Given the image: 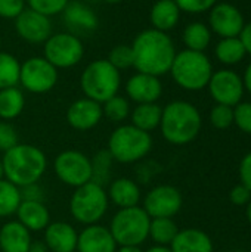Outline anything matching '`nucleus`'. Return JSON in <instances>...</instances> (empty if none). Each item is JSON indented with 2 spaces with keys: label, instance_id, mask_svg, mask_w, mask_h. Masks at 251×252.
I'll return each mask as SVG.
<instances>
[{
  "label": "nucleus",
  "instance_id": "f257e3e1",
  "mask_svg": "<svg viewBox=\"0 0 251 252\" xmlns=\"http://www.w3.org/2000/svg\"><path fill=\"white\" fill-rule=\"evenodd\" d=\"M133 66L138 72L149 75H164L170 72L176 49L167 32L149 28L139 32L132 44Z\"/></svg>",
  "mask_w": 251,
  "mask_h": 252
},
{
  "label": "nucleus",
  "instance_id": "f03ea898",
  "mask_svg": "<svg viewBox=\"0 0 251 252\" xmlns=\"http://www.w3.org/2000/svg\"><path fill=\"white\" fill-rule=\"evenodd\" d=\"M4 179L18 188H27L36 185L46 171L47 159L43 151L33 145L18 143L3 158Z\"/></svg>",
  "mask_w": 251,
  "mask_h": 252
},
{
  "label": "nucleus",
  "instance_id": "7ed1b4c3",
  "mask_svg": "<svg viewBox=\"0 0 251 252\" xmlns=\"http://www.w3.org/2000/svg\"><path fill=\"white\" fill-rule=\"evenodd\" d=\"M203 126L200 111L186 100H173L163 108L160 130L172 145H188L197 139Z\"/></svg>",
  "mask_w": 251,
  "mask_h": 252
},
{
  "label": "nucleus",
  "instance_id": "20e7f679",
  "mask_svg": "<svg viewBox=\"0 0 251 252\" xmlns=\"http://www.w3.org/2000/svg\"><path fill=\"white\" fill-rule=\"evenodd\" d=\"M170 74L178 86L189 92H197L209 86L213 75V65L204 52L186 49L176 53Z\"/></svg>",
  "mask_w": 251,
  "mask_h": 252
},
{
  "label": "nucleus",
  "instance_id": "39448f33",
  "mask_svg": "<svg viewBox=\"0 0 251 252\" xmlns=\"http://www.w3.org/2000/svg\"><path fill=\"white\" fill-rule=\"evenodd\" d=\"M120 84V71L115 69L108 62V59H98L90 62L80 77V87L86 97L101 105L118 93Z\"/></svg>",
  "mask_w": 251,
  "mask_h": 252
},
{
  "label": "nucleus",
  "instance_id": "423d86ee",
  "mask_svg": "<svg viewBox=\"0 0 251 252\" xmlns=\"http://www.w3.org/2000/svg\"><path fill=\"white\" fill-rule=\"evenodd\" d=\"M152 149V137L149 133L132 126H120L108 140V154L121 164H132L145 158Z\"/></svg>",
  "mask_w": 251,
  "mask_h": 252
},
{
  "label": "nucleus",
  "instance_id": "0eeeda50",
  "mask_svg": "<svg viewBox=\"0 0 251 252\" xmlns=\"http://www.w3.org/2000/svg\"><path fill=\"white\" fill-rule=\"evenodd\" d=\"M108 210V193L102 185L89 182L75 188L70 199V213L72 219L84 226L98 224Z\"/></svg>",
  "mask_w": 251,
  "mask_h": 252
},
{
  "label": "nucleus",
  "instance_id": "6e6552de",
  "mask_svg": "<svg viewBox=\"0 0 251 252\" xmlns=\"http://www.w3.org/2000/svg\"><path fill=\"white\" fill-rule=\"evenodd\" d=\"M151 217L142 207L120 210L111 220L109 232L120 247H139L148 239Z\"/></svg>",
  "mask_w": 251,
  "mask_h": 252
},
{
  "label": "nucleus",
  "instance_id": "1a4fd4ad",
  "mask_svg": "<svg viewBox=\"0 0 251 252\" xmlns=\"http://www.w3.org/2000/svg\"><path fill=\"white\" fill-rule=\"evenodd\" d=\"M56 177L67 186L80 188L93 180V164L80 151H64L53 161Z\"/></svg>",
  "mask_w": 251,
  "mask_h": 252
},
{
  "label": "nucleus",
  "instance_id": "9d476101",
  "mask_svg": "<svg viewBox=\"0 0 251 252\" xmlns=\"http://www.w3.org/2000/svg\"><path fill=\"white\" fill-rule=\"evenodd\" d=\"M84 55L81 40L70 32L52 34L44 41V59L49 61L56 69L70 68L77 65Z\"/></svg>",
  "mask_w": 251,
  "mask_h": 252
},
{
  "label": "nucleus",
  "instance_id": "9b49d317",
  "mask_svg": "<svg viewBox=\"0 0 251 252\" xmlns=\"http://www.w3.org/2000/svg\"><path fill=\"white\" fill-rule=\"evenodd\" d=\"M58 69L44 58H30L21 65L19 83L31 93H46L55 87Z\"/></svg>",
  "mask_w": 251,
  "mask_h": 252
},
{
  "label": "nucleus",
  "instance_id": "f8f14e48",
  "mask_svg": "<svg viewBox=\"0 0 251 252\" xmlns=\"http://www.w3.org/2000/svg\"><path fill=\"white\" fill-rule=\"evenodd\" d=\"M182 193L170 185L151 189L143 199V210L151 219H172L182 208Z\"/></svg>",
  "mask_w": 251,
  "mask_h": 252
},
{
  "label": "nucleus",
  "instance_id": "ddd939ff",
  "mask_svg": "<svg viewBox=\"0 0 251 252\" xmlns=\"http://www.w3.org/2000/svg\"><path fill=\"white\" fill-rule=\"evenodd\" d=\"M207 87L216 103L232 108L241 102L244 94L243 78L232 69H220L213 72Z\"/></svg>",
  "mask_w": 251,
  "mask_h": 252
},
{
  "label": "nucleus",
  "instance_id": "4468645a",
  "mask_svg": "<svg viewBox=\"0 0 251 252\" xmlns=\"http://www.w3.org/2000/svg\"><path fill=\"white\" fill-rule=\"evenodd\" d=\"M210 30L220 38L240 37L246 21L241 10L231 3H216L210 9Z\"/></svg>",
  "mask_w": 251,
  "mask_h": 252
},
{
  "label": "nucleus",
  "instance_id": "2eb2a0df",
  "mask_svg": "<svg viewBox=\"0 0 251 252\" xmlns=\"http://www.w3.org/2000/svg\"><path fill=\"white\" fill-rule=\"evenodd\" d=\"M15 28L18 35L28 43H44L52 32L49 18L33 9H24L15 18Z\"/></svg>",
  "mask_w": 251,
  "mask_h": 252
},
{
  "label": "nucleus",
  "instance_id": "dca6fc26",
  "mask_svg": "<svg viewBox=\"0 0 251 252\" xmlns=\"http://www.w3.org/2000/svg\"><path fill=\"white\" fill-rule=\"evenodd\" d=\"M102 117V105L89 97H83L72 102L67 111L68 124L80 131H86L96 127L101 123Z\"/></svg>",
  "mask_w": 251,
  "mask_h": 252
},
{
  "label": "nucleus",
  "instance_id": "f3484780",
  "mask_svg": "<svg viewBox=\"0 0 251 252\" xmlns=\"http://www.w3.org/2000/svg\"><path fill=\"white\" fill-rule=\"evenodd\" d=\"M127 96L139 103H155L163 93V84L158 77L138 72L132 75L126 83Z\"/></svg>",
  "mask_w": 251,
  "mask_h": 252
},
{
  "label": "nucleus",
  "instance_id": "a211bd4d",
  "mask_svg": "<svg viewBox=\"0 0 251 252\" xmlns=\"http://www.w3.org/2000/svg\"><path fill=\"white\" fill-rule=\"evenodd\" d=\"M117 242L109 229L101 224H90L78 233L77 252H117Z\"/></svg>",
  "mask_w": 251,
  "mask_h": 252
},
{
  "label": "nucleus",
  "instance_id": "6ab92c4d",
  "mask_svg": "<svg viewBox=\"0 0 251 252\" xmlns=\"http://www.w3.org/2000/svg\"><path fill=\"white\" fill-rule=\"evenodd\" d=\"M78 233L64 221L50 223L44 229V245L52 252H72L77 250Z\"/></svg>",
  "mask_w": 251,
  "mask_h": 252
},
{
  "label": "nucleus",
  "instance_id": "aec40b11",
  "mask_svg": "<svg viewBox=\"0 0 251 252\" xmlns=\"http://www.w3.org/2000/svg\"><path fill=\"white\" fill-rule=\"evenodd\" d=\"M18 221L30 232L44 230L50 224V214L43 201L22 199L16 213Z\"/></svg>",
  "mask_w": 251,
  "mask_h": 252
},
{
  "label": "nucleus",
  "instance_id": "412c9836",
  "mask_svg": "<svg viewBox=\"0 0 251 252\" xmlns=\"http://www.w3.org/2000/svg\"><path fill=\"white\" fill-rule=\"evenodd\" d=\"M31 233L18 220L7 221L0 229L1 252H28L31 248Z\"/></svg>",
  "mask_w": 251,
  "mask_h": 252
},
{
  "label": "nucleus",
  "instance_id": "4be33fe9",
  "mask_svg": "<svg viewBox=\"0 0 251 252\" xmlns=\"http://www.w3.org/2000/svg\"><path fill=\"white\" fill-rule=\"evenodd\" d=\"M212 238L200 229L179 230L173 242L170 244L172 252H213Z\"/></svg>",
  "mask_w": 251,
  "mask_h": 252
},
{
  "label": "nucleus",
  "instance_id": "5701e85b",
  "mask_svg": "<svg viewBox=\"0 0 251 252\" xmlns=\"http://www.w3.org/2000/svg\"><path fill=\"white\" fill-rule=\"evenodd\" d=\"M108 199L120 210L138 207L141 202V189L133 180L121 177L111 183L108 190Z\"/></svg>",
  "mask_w": 251,
  "mask_h": 252
},
{
  "label": "nucleus",
  "instance_id": "b1692460",
  "mask_svg": "<svg viewBox=\"0 0 251 252\" xmlns=\"http://www.w3.org/2000/svg\"><path fill=\"white\" fill-rule=\"evenodd\" d=\"M180 18V9L175 0H158L154 3L149 19L154 30L167 32L173 30Z\"/></svg>",
  "mask_w": 251,
  "mask_h": 252
},
{
  "label": "nucleus",
  "instance_id": "393cba45",
  "mask_svg": "<svg viewBox=\"0 0 251 252\" xmlns=\"http://www.w3.org/2000/svg\"><path fill=\"white\" fill-rule=\"evenodd\" d=\"M64 13L67 24L75 30L92 31L98 27V16L95 12L80 1H68Z\"/></svg>",
  "mask_w": 251,
  "mask_h": 252
},
{
  "label": "nucleus",
  "instance_id": "a878e982",
  "mask_svg": "<svg viewBox=\"0 0 251 252\" xmlns=\"http://www.w3.org/2000/svg\"><path fill=\"white\" fill-rule=\"evenodd\" d=\"M163 108L155 103H139L132 111V126L149 133L160 127Z\"/></svg>",
  "mask_w": 251,
  "mask_h": 252
},
{
  "label": "nucleus",
  "instance_id": "bb28decb",
  "mask_svg": "<svg viewBox=\"0 0 251 252\" xmlns=\"http://www.w3.org/2000/svg\"><path fill=\"white\" fill-rule=\"evenodd\" d=\"M25 106L24 93L15 86L0 90V118L4 121L15 120Z\"/></svg>",
  "mask_w": 251,
  "mask_h": 252
},
{
  "label": "nucleus",
  "instance_id": "cd10ccee",
  "mask_svg": "<svg viewBox=\"0 0 251 252\" xmlns=\"http://www.w3.org/2000/svg\"><path fill=\"white\" fill-rule=\"evenodd\" d=\"M215 55L219 62L225 65H235L241 62L247 53L240 37H229V38H222L216 44Z\"/></svg>",
  "mask_w": 251,
  "mask_h": 252
},
{
  "label": "nucleus",
  "instance_id": "c85d7f7f",
  "mask_svg": "<svg viewBox=\"0 0 251 252\" xmlns=\"http://www.w3.org/2000/svg\"><path fill=\"white\" fill-rule=\"evenodd\" d=\"M212 41V30L203 22H192L183 31V43L186 49L204 52Z\"/></svg>",
  "mask_w": 251,
  "mask_h": 252
},
{
  "label": "nucleus",
  "instance_id": "c756f323",
  "mask_svg": "<svg viewBox=\"0 0 251 252\" xmlns=\"http://www.w3.org/2000/svg\"><path fill=\"white\" fill-rule=\"evenodd\" d=\"M179 229L173 219H151L148 238H151L155 245L169 247L176 238Z\"/></svg>",
  "mask_w": 251,
  "mask_h": 252
},
{
  "label": "nucleus",
  "instance_id": "7c9ffc66",
  "mask_svg": "<svg viewBox=\"0 0 251 252\" xmlns=\"http://www.w3.org/2000/svg\"><path fill=\"white\" fill-rule=\"evenodd\" d=\"M21 201H22V193L19 188L12 185L6 179H1L0 180V219L15 214Z\"/></svg>",
  "mask_w": 251,
  "mask_h": 252
},
{
  "label": "nucleus",
  "instance_id": "2f4dec72",
  "mask_svg": "<svg viewBox=\"0 0 251 252\" xmlns=\"http://www.w3.org/2000/svg\"><path fill=\"white\" fill-rule=\"evenodd\" d=\"M21 63L18 59L6 52H0V90L15 87L19 83Z\"/></svg>",
  "mask_w": 251,
  "mask_h": 252
},
{
  "label": "nucleus",
  "instance_id": "473e14b6",
  "mask_svg": "<svg viewBox=\"0 0 251 252\" xmlns=\"http://www.w3.org/2000/svg\"><path fill=\"white\" fill-rule=\"evenodd\" d=\"M102 112L108 120L114 123H121L130 115V103L126 97L115 94L102 103Z\"/></svg>",
  "mask_w": 251,
  "mask_h": 252
},
{
  "label": "nucleus",
  "instance_id": "72a5a7b5",
  "mask_svg": "<svg viewBox=\"0 0 251 252\" xmlns=\"http://www.w3.org/2000/svg\"><path fill=\"white\" fill-rule=\"evenodd\" d=\"M108 62L118 71L129 69L133 66V50L129 44H118L115 46L108 56Z\"/></svg>",
  "mask_w": 251,
  "mask_h": 252
},
{
  "label": "nucleus",
  "instance_id": "f704fd0d",
  "mask_svg": "<svg viewBox=\"0 0 251 252\" xmlns=\"http://www.w3.org/2000/svg\"><path fill=\"white\" fill-rule=\"evenodd\" d=\"M210 123L217 130L229 128L234 124V108L217 103L210 112Z\"/></svg>",
  "mask_w": 251,
  "mask_h": 252
},
{
  "label": "nucleus",
  "instance_id": "c9c22d12",
  "mask_svg": "<svg viewBox=\"0 0 251 252\" xmlns=\"http://www.w3.org/2000/svg\"><path fill=\"white\" fill-rule=\"evenodd\" d=\"M68 1L70 0H28V4H30V9L49 18V16L64 12Z\"/></svg>",
  "mask_w": 251,
  "mask_h": 252
},
{
  "label": "nucleus",
  "instance_id": "e433bc0d",
  "mask_svg": "<svg viewBox=\"0 0 251 252\" xmlns=\"http://www.w3.org/2000/svg\"><path fill=\"white\" fill-rule=\"evenodd\" d=\"M234 124L241 131L251 134V102H240L234 106Z\"/></svg>",
  "mask_w": 251,
  "mask_h": 252
},
{
  "label": "nucleus",
  "instance_id": "4c0bfd02",
  "mask_svg": "<svg viewBox=\"0 0 251 252\" xmlns=\"http://www.w3.org/2000/svg\"><path fill=\"white\" fill-rule=\"evenodd\" d=\"M16 145H18L16 130L9 123L1 121L0 123V151L4 154Z\"/></svg>",
  "mask_w": 251,
  "mask_h": 252
},
{
  "label": "nucleus",
  "instance_id": "58836bf2",
  "mask_svg": "<svg viewBox=\"0 0 251 252\" xmlns=\"http://www.w3.org/2000/svg\"><path fill=\"white\" fill-rule=\"evenodd\" d=\"M180 10L188 13H203L206 10H210L217 0H175Z\"/></svg>",
  "mask_w": 251,
  "mask_h": 252
},
{
  "label": "nucleus",
  "instance_id": "ea45409f",
  "mask_svg": "<svg viewBox=\"0 0 251 252\" xmlns=\"http://www.w3.org/2000/svg\"><path fill=\"white\" fill-rule=\"evenodd\" d=\"M25 9L24 0H0V16L13 19Z\"/></svg>",
  "mask_w": 251,
  "mask_h": 252
},
{
  "label": "nucleus",
  "instance_id": "a19ab883",
  "mask_svg": "<svg viewBox=\"0 0 251 252\" xmlns=\"http://www.w3.org/2000/svg\"><path fill=\"white\" fill-rule=\"evenodd\" d=\"M229 199L234 205L237 207H244L251 201V192L244 185H237L231 192H229Z\"/></svg>",
  "mask_w": 251,
  "mask_h": 252
},
{
  "label": "nucleus",
  "instance_id": "79ce46f5",
  "mask_svg": "<svg viewBox=\"0 0 251 252\" xmlns=\"http://www.w3.org/2000/svg\"><path fill=\"white\" fill-rule=\"evenodd\" d=\"M238 173H240L241 185H244L251 192V152L244 155V158L241 159Z\"/></svg>",
  "mask_w": 251,
  "mask_h": 252
},
{
  "label": "nucleus",
  "instance_id": "37998d69",
  "mask_svg": "<svg viewBox=\"0 0 251 252\" xmlns=\"http://www.w3.org/2000/svg\"><path fill=\"white\" fill-rule=\"evenodd\" d=\"M240 40H241V43H243V46L246 49V53L251 55V21L244 25V28H243V31L240 34Z\"/></svg>",
  "mask_w": 251,
  "mask_h": 252
},
{
  "label": "nucleus",
  "instance_id": "c03bdc74",
  "mask_svg": "<svg viewBox=\"0 0 251 252\" xmlns=\"http://www.w3.org/2000/svg\"><path fill=\"white\" fill-rule=\"evenodd\" d=\"M243 83H244V89H246L249 93H251V62L249 63V66L246 68V72H244Z\"/></svg>",
  "mask_w": 251,
  "mask_h": 252
},
{
  "label": "nucleus",
  "instance_id": "a18cd8bd",
  "mask_svg": "<svg viewBox=\"0 0 251 252\" xmlns=\"http://www.w3.org/2000/svg\"><path fill=\"white\" fill-rule=\"evenodd\" d=\"M46 250H47L46 245L37 242V244H33V245H31V248H30V251L28 252H46Z\"/></svg>",
  "mask_w": 251,
  "mask_h": 252
},
{
  "label": "nucleus",
  "instance_id": "49530a36",
  "mask_svg": "<svg viewBox=\"0 0 251 252\" xmlns=\"http://www.w3.org/2000/svg\"><path fill=\"white\" fill-rule=\"evenodd\" d=\"M117 252H143L139 247H120L117 248Z\"/></svg>",
  "mask_w": 251,
  "mask_h": 252
},
{
  "label": "nucleus",
  "instance_id": "de8ad7c7",
  "mask_svg": "<svg viewBox=\"0 0 251 252\" xmlns=\"http://www.w3.org/2000/svg\"><path fill=\"white\" fill-rule=\"evenodd\" d=\"M145 252H172V250L169 247H161V245H155L149 250H146Z\"/></svg>",
  "mask_w": 251,
  "mask_h": 252
},
{
  "label": "nucleus",
  "instance_id": "09e8293b",
  "mask_svg": "<svg viewBox=\"0 0 251 252\" xmlns=\"http://www.w3.org/2000/svg\"><path fill=\"white\" fill-rule=\"evenodd\" d=\"M247 207V210H246V214H247V220H249V223L251 224V201L246 205Z\"/></svg>",
  "mask_w": 251,
  "mask_h": 252
},
{
  "label": "nucleus",
  "instance_id": "8fccbe9b",
  "mask_svg": "<svg viewBox=\"0 0 251 252\" xmlns=\"http://www.w3.org/2000/svg\"><path fill=\"white\" fill-rule=\"evenodd\" d=\"M1 179H4V170H3V162H1V159H0V180Z\"/></svg>",
  "mask_w": 251,
  "mask_h": 252
},
{
  "label": "nucleus",
  "instance_id": "3c124183",
  "mask_svg": "<svg viewBox=\"0 0 251 252\" xmlns=\"http://www.w3.org/2000/svg\"><path fill=\"white\" fill-rule=\"evenodd\" d=\"M104 1H107V3H120L121 0H104Z\"/></svg>",
  "mask_w": 251,
  "mask_h": 252
},
{
  "label": "nucleus",
  "instance_id": "603ef678",
  "mask_svg": "<svg viewBox=\"0 0 251 252\" xmlns=\"http://www.w3.org/2000/svg\"><path fill=\"white\" fill-rule=\"evenodd\" d=\"M234 252H244V251H234Z\"/></svg>",
  "mask_w": 251,
  "mask_h": 252
},
{
  "label": "nucleus",
  "instance_id": "864d4df0",
  "mask_svg": "<svg viewBox=\"0 0 251 252\" xmlns=\"http://www.w3.org/2000/svg\"><path fill=\"white\" fill-rule=\"evenodd\" d=\"M0 46H1V40H0Z\"/></svg>",
  "mask_w": 251,
  "mask_h": 252
},
{
  "label": "nucleus",
  "instance_id": "5fc2aeb1",
  "mask_svg": "<svg viewBox=\"0 0 251 252\" xmlns=\"http://www.w3.org/2000/svg\"><path fill=\"white\" fill-rule=\"evenodd\" d=\"M72 252H77V251H72Z\"/></svg>",
  "mask_w": 251,
  "mask_h": 252
}]
</instances>
